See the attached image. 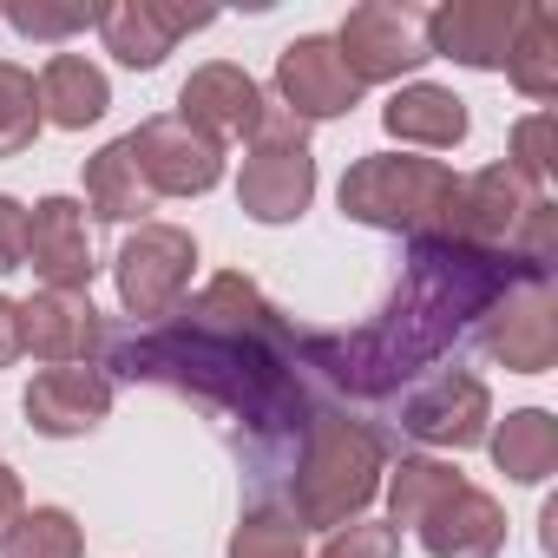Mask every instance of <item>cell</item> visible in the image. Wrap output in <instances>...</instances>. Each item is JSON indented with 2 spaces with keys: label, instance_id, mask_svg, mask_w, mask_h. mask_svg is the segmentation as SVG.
<instances>
[{
  "label": "cell",
  "instance_id": "cell-1",
  "mask_svg": "<svg viewBox=\"0 0 558 558\" xmlns=\"http://www.w3.org/2000/svg\"><path fill=\"white\" fill-rule=\"evenodd\" d=\"M290 329L250 276H217V283L178 316L151 323L119 349V368L138 381H171L184 395H204L230 414H243L256 434H276L303 414V388L283 368Z\"/></svg>",
  "mask_w": 558,
  "mask_h": 558
},
{
  "label": "cell",
  "instance_id": "cell-2",
  "mask_svg": "<svg viewBox=\"0 0 558 558\" xmlns=\"http://www.w3.org/2000/svg\"><path fill=\"white\" fill-rule=\"evenodd\" d=\"M532 276H545V269H525L519 256H499V250L414 236L408 276L388 296V310L355 336H316L310 362L349 395H388L421 362H434L473 316H486L512 283H532Z\"/></svg>",
  "mask_w": 558,
  "mask_h": 558
},
{
  "label": "cell",
  "instance_id": "cell-3",
  "mask_svg": "<svg viewBox=\"0 0 558 558\" xmlns=\"http://www.w3.org/2000/svg\"><path fill=\"white\" fill-rule=\"evenodd\" d=\"M381 473H388V453H381V434L349 421V414H310L303 421V460H296V525H355L375 493H381Z\"/></svg>",
  "mask_w": 558,
  "mask_h": 558
},
{
  "label": "cell",
  "instance_id": "cell-4",
  "mask_svg": "<svg viewBox=\"0 0 558 558\" xmlns=\"http://www.w3.org/2000/svg\"><path fill=\"white\" fill-rule=\"evenodd\" d=\"M460 178L440 158H401V151H368L342 171V217L368 223V230H395V236H440L447 210H453Z\"/></svg>",
  "mask_w": 558,
  "mask_h": 558
},
{
  "label": "cell",
  "instance_id": "cell-5",
  "mask_svg": "<svg viewBox=\"0 0 558 558\" xmlns=\"http://www.w3.org/2000/svg\"><path fill=\"white\" fill-rule=\"evenodd\" d=\"M316 204V151H310V132L269 106L250 151H243V171H236V210L250 223H296L303 210Z\"/></svg>",
  "mask_w": 558,
  "mask_h": 558
},
{
  "label": "cell",
  "instance_id": "cell-6",
  "mask_svg": "<svg viewBox=\"0 0 558 558\" xmlns=\"http://www.w3.org/2000/svg\"><path fill=\"white\" fill-rule=\"evenodd\" d=\"M191 269H197V236L178 230V223H138L125 243H119V303L132 323H165L178 316L184 290H191Z\"/></svg>",
  "mask_w": 558,
  "mask_h": 558
},
{
  "label": "cell",
  "instance_id": "cell-7",
  "mask_svg": "<svg viewBox=\"0 0 558 558\" xmlns=\"http://www.w3.org/2000/svg\"><path fill=\"white\" fill-rule=\"evenodd\" d=\"M545 191H532L512 165H486L473 178H460L453 191V210H447V243H473V250H499V256H519V230L532 217ZM532 269V263H525Z\"/></svg>",
  "mask_w": 558,
  "mask_h": 558
},
{
  "label": "cell",
  "instance_id": "cell-8",
  "mask_svg": "<svg viewBox=\"0 0 558 558\" xmlns=\"http://www.w3.org/2000/svg\"><path fill=\"white\" fill-rule=\"evenodd\" d=\"M349 80L368 93V86H388L401 73H414L427 60V40H421V14L414 8H395V0H368L342 21V34H329Z\"/></svg>",
  "mask_w": 558,
  "mask_h": 558
},
{
  "label": "cell",
  "instance_id": "cell-9",
  "mask_svg": "<svg viewBox=\"0 0 558 558\" xmlns=\"http://www.w3.org/2000/svg\"><path fill=\"white\" fill-rule=\"evenodd\" d=\"M480 349H486V362H499L512 375H551V362H558V296H551L545 276L512 283L486 310Z\"/></svg>",
  "mask_w": 558,
  "mask_h": 558
},
{
  "label": "cell",
  "instance_id": "cell-10",
  "mask_svg": "<svg viewBox=\"0 0 558 558\" xmlns=\"http://www.w3.org/2000/svg\"><path fill=\"white\" fill-rule=\"evenodd\" d=\"M125 145L151 197H204L223 184V145H210L184 119H145L138 132H125Z\"/></svg>",
  "mask_w": 558,
  "mask_h": 558
},
{
  "label": "cell",
  "instance_id": "cell-11",
  "mask_svg": "<svg viewBox=\"0 0 558 558\" xmlns=\"http://www.w3.org/2000/svg\"><path fill=\"white\" fill-rule=\"evenodd\" d=\"M519 14H525V0H447V8L421 14L427 60H453V66H473V73H499L506 66V47L519 34Z\"/></svg>",
  "mask_w": 558,
  "mask_h": 558
},
{
  "label": "cell",
  "instance_id": "cell-12",
  "mask_svg": "<svg viewBox=\"0 0 558 558\" xmlns=\"http://www.w3.org/2000/svg\"><path fill=\"white\" fill-rule=\"evenodd\" d=\"M276 99L296 125H323V119H342L362 106V86L349 80L342 53L329 34H303L276 53Z\"/></svg>",
  "mask_w": 558,
  "mask_h": 558
},
{
  "label": "cell",
  "instance_id": "cell-13",
  "mask_svg": "<svg viewBox=\"0 0 558 558\" xmlns=\"http://www.w3.org/2000/svg\"><path fill=\"white\" fill-rule=\"evenodd\" d=\"M401 427L421 440V447H447V453H466L493 434V395L480 375L466 368H440L421 395H408L401 408Z\"/></svg>",
  "mask_w": 558,
  "mask_h": 558
},
{
  "label": "cell",
  "instance_id": "cell-14",
  "mask_svg": "<svg viewBox=\"0 0 558 558\" xmlns=\"http://www.w3.org/2000/svg\"><path fill=\"white\" fill-rule=\"evenodd\" d=\"M263 112H269L263 86H256L243 66L210 60V66H197V73L178 86V112H171V119H184V125L204 132L210 145H223V138H256Z\"/></svg>",
  "mask_w": 558,
  "mask_h": 558
},
{
  "label": "cell",
  "instance_id": "cell-15",
  "mask_svg": "<svg viewBox=\"0 0 558 558\" xmlns=\"http://www.w3.org/2000/svg\"><path fill=\"white\" fill-rule=\"evenodd\" d=\"M217 14L210 8H165V0H112V8H99V40H106V53L119 60V66H132V73H151V66H165V53L184 40V34H197V27H210Z\"/></svg>",
  "mask_w": 558,
  "mask_h": 558
},
{
  "label": "cell",
  "instance_id": "cell-16",
  "mask_svg": "<svg viewBox=\"0 0 558 558\" xmlns=\"http://www.w3.org/2000/svg\"><path fill=\"white\" fill-rule=\"evenodd\" d=\"M27 269L47 290H86L93 283V243H86V210L73 197H40L27 210Z\"/></svg>",
  "mask_w": 558,
  "mask_h": 558
},
{
  "label": "cell",
  "instance_id": "cell-17",
  "mask_svg": "<svg viewBox=\"0 0 558 558\" xmlns=\"http://www.w3.org/2000/svg\"><path fill=\"white\" fill-rule=\"evenodd\" d=\"M27 421H34V434H47V440H80V434H93L106 414H112V381L99 375V368H47V375H34V388H27Z\"/></svg>",
  "mask_w": 558,
  "mask_h": 558
},
{
  "label": "cell",
  "instance_id": "cell-18",
  "mask_svg": "<svg viewBox=\"0 0 558 558\" xmlns=\"http://www.w3.org/2000/svg\"><path fill=\"white\" fill-rule=\"evenodd\" d=\"M414 538H421L427 558H499V551H506V506L466 480L460 493H447V499L414 525Z\"/></svg>",
  "mask_w": 558,
  "mask_h": 558
},
{
  "label": "cell",
  "instance_id": "cell-19",
  "mask_svg": "<svg viewBox=\"0 0 558 558\" xmlns=\"http://www.w3.org/2000/svg\"><path fill=\"white\" fill-rule=\"evenodd\" d=\"M21 342L40 362H53V368L93 362V349H99V310H93V296L86 290H40V296H27L21 303Z\"/></svg>",
  "mask_w": 558,
  "mask_h": 558
},
{
  "label": "cell",
  "instance_id": "cell-20",
  "mask_svg": "<svg viewBox=\"0 0 558 558\" xmlns=\"http://www.w3.org/2000/svg\"><path fill=\"white\" fill-rule=\"evenodd\" d=\"M381 125L401 138V145H427V151H453L466 145L473 119H466V99L453 86H434V80H408L388 106H381Z\"/></svg>",
  "mask_w": 558,
  "mask_h": 558
},
{
  "label": "cell",
  "instance_id": "cell-21",
  "mask_svg": "<svg viewBox=\"0 0 558 558\" xmlns=\"http://www.w3.org/2000/svg\"><path fill=\"white\" fill-rule=\"evenodd\" d=\"M34 86H40V119L60 125V132H86L112 106V86H106V73L86 53H53Z\"/></svg>",
  "mask_w": 558,
  "mask_h": 558
},
{
  "label": "cell",
  "instance_id": "cell-22",
  "mask_svg": "<svg viewBox=\"0 0 558 558\" xmlns=\"http://www.w3.org/2000/svg\"><path fill=\"white\" fill-rule=\"evenodd\" d=\"M486 453L512 486H545L558 473V421L545 408H519L486 434Z\"/></svg>",
  "mask_w": 558,
  "mask_h": 558
},
{
  "label": "cell",
  "instance_id": "cell-23",
  "mask_svg": "<svg viewBox=\"0 0 558 558\" xmlns=\"http://www.w3.org/2000/svg\"><path fill=\"white\" fill-rule=\"evenodd\" d=\"M525 99H558V8H545V0H532V8L519 14V34L506 47V66H499Z\"/></svg>",
  "mask_w": 558,
  "mask_h": 558
},
{
  "label": "cell",
  "instance_id": "cell-24",
  "mask_svg": "<svg viewBox=\"0 0 558 558\" xmlns=\"http://www.w3.org/2000/svg\"><path fill=\"white\" fill-rule=\"evenodd\" d=\"M86 204H93L99 223H145L151 191H145V178H138L125 138H112L99 158H86Z\"/></svg>",
  "mask_w": 558,
  "mask_h": 558
},
{
  "label": "cell",
  "instance_id": "cell-25",
  "mask_svg": "<svg viewBox=\"0 0 558 558\" xmlns=\"http://www.w3.org/2000/svg\"><path fill=\"white\" fill-rule=\"evenodd\" d=\"M466 486V473L460 466H447V460H401L395 473H388V525L401 532V525H421L447 493H460Z\"/></svg>",
  "mask_w": 558,
  "mask_h": 558
},
{
  "label": "cell",
  "instance_id": "cell-26",
  "mask_svg": "<svg viewBox=\"0 0 558 558\" xmlns=\"http://www.w3.org/2000/svg\"><path fill=\"white\" fill-rule=\"evenodd\" d=\"M0 558H86V532L66 506H27L0 538Z\"/></svg>",
  "mask_w": 558,
  "mask_h": 558
},
{
  "label": "cell",
  "instance_id": "cell-27",
  "mask_svg": "<svg viewBox=\"0 0 558 558\" xmlns=\"http://www.w3.org/2000/svg\"><path fill=\"white\" fill-rule=\"evenodd\" d=\"M40 86L27 66L14 60H0V158H21L34 138H40Z\"/></svg>",
  "mask_w": 558,
  "mask_h": 558
},
{
  "label": "cell",
  "instance_id": "cell-28",
  "mask_svg": "<svg viewBox=\"0 0 558 558\" xmlns=\"http://www.w3.org/2000/svg\"><path fill=\"white\" fill-rule=\"evenodd\" d=\"M223 558H310V538L296 525V512H276V506H256L236 519L230 532V551Z\"/></svg>",
  "mask_w": 558,
  "mask_h": 558
},
{
  "label": "cell",
  "instance_id": "cell-29",
  "mask_svg": "<svg viewBox=\"0 0 558 558\" xmlns=\"http://www.w3.org/2000/svg\"><path fill=\"white\" fill-rule=\"evenodd\" d=\"M551 132H558L551 112H532V119L512 125V171H519L532 191L551 184V171H558V145H551Z\"/></svg>",
  "mask_w": 558,
  "mask_h": 558
},
{
  "label": "cell",
  "instance_id": "cell-30",
  "mask_svg": "<svg viewBox=\"0 0 558 558\" xmlns=\"http://www.w3.org/2000/svg\"><path fill=\"white\" fill-rule=\"evenodd\" d=\"M93 21H99V8H53V0H14L8 8V27L27 34V40H66Z\"/></svg>",
  "mask_w": 558,
  "mask_h": 558
},
{
  "label": "cell",
  "instance_id": "cell-31",
  "mask_svg": "<svg viewBox=\"0 0 558 558\" xmlns=\"http://www.w3.org/2000/svg\"><path fill=\"white\" fill-rule=\"evenodd\" d=\"M323 558H401V532L381 525V519H355V525H336Z\"/></svg>",
  "mask_w": 558,
  "mask_h": 558
},
{
  "label": "cell",
  "instance_id": "cell-32",
  "mask_svg": "<svg viewBox=\"0 0 558 558\" xmlns=\"http://www.w3.org/2000/svg\"><path fill=\"white\" fill-rule=\"evenodd\" d=\"M27 269V204L0 191V276Z\"/></svg>",
  "mask_w": 558,
  "mask_h": 558
},
{
  "label": "cell",
  "instance_id": "cell-33",
  "mask_svg": "<svg viewBox=\"0 0 558 558\" xmlns=\"http://www.w3.org/2000/svg\"><path fill=\"white\" fill-rule=\"evenodd\" d=\"M21 355H27V342H21V303L0 296V368H14Z\"/></svg>",
  "mask_w": 558,
  "mask_h": 558
},
{
  "label": "cell",
  "instance_id": "cell-34",
  "mask_svg": "<svg viewBox=\"0 0 558 558\" xmlns=\"http://www.w3.org/2000/svg\"><path fill=\"white\" fill-rule=\"evenodd\" d=\"M27 512V493H21V473L8 466V460H0V538H8L14 532V519Z\"/></svg>",
  "mask_w": 558,
  "mask_h": 558
}]
</instances>
